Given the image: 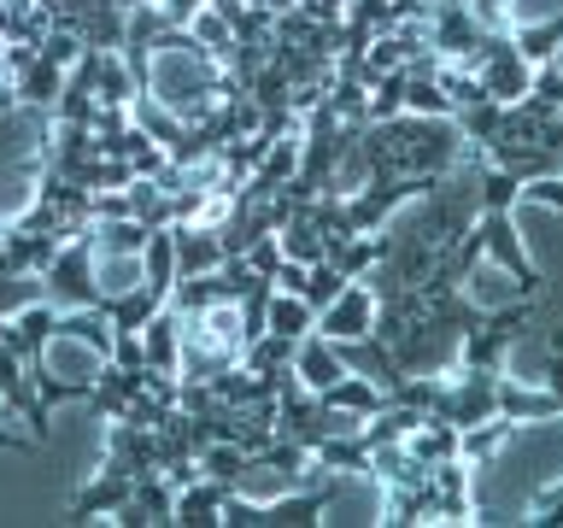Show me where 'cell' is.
I'll return each mask as SVG.
<instances>
[{
  "instance_id": "ac0fdd59",
  "label": "cell",
  "mask_w": 563,
  "mask_h": 528,
  "mask_svg": "<svg viewBox=\"0 0 563 528\" xmlns=\"http://www.w3.org/2000/svg\"><path fill=\"white\" fill-rule=\"evenodd\" d=\"M206 7H211V0H158V12H165V24H170V30H188Z\"/></svg>"
},
{
  "instance_id": "6da1fadb",
  "label": "cell",
  "mask_w": 563,
  "mask_h": 528,
  "mask_svg": "<svg viewBox=\"0 0 563 528\" xmlns=\"http://www.w3.org/2000/svg\"><path fill=\"white\" fill-rule=\"evenodd\" d=\"M100 258H95V235H70L59 253H53V264L42 271V282H47V299L59 311H100L106 306V288H100Z\"/></svg>"
},
{
  "instance_id": "8fae6325",
  "label": "cell",
  "mask_w": 563,
  "mask_h": 528,
  "mask_svg": "<svg viewBox=\"0 0 563 528\" xmlns=\"http://www.w3.org/2000/svg\"><path fill=\"white\" fill-rule=\"evenodd\" d=\"M88 235H95V258H141L153 229L141 218H95V223H88Z\"/></svg>"
},
{
  "instance_id": "ba28073f",
  "label": "cell",
  "mask_w": 563,
  "mask_h": 528,
  "mask_svg": "<svg viewBox=\"0 0 563 528\" xmlns=\"http://www.w3.org/2000/svg\"><path fill=\"white\" fill-rule=\"evenodd\" d=\"M141 359L153 370H165V376H183V311H176L170 299L153 311V323L141 329Z\"/></svg>"
},
{
  "instance_id": "9c48e42d",
  "label": "cell",
  "mask_w": 563,
  "mask_h": 528,
  "mask_svg": "<svg viewBox=\"0 0 563 528\" xmlns=\"http://www.w3.org/2000/svg\"><path fill=\"white\" fill-rule=\"evenodd\" d=\"M294 376L306 382L311 394H323V387H334V382L346 376V359L334 352V341H329V334H317V329H311L306 341L294 346Z\"/></svg>"
},
{
  "instance_id": "5b68a950",
  "label": "cell",
  "mask_w": 563,
  "mask_h": 528,
  "mask_svg": "<svg viewBox=\"0 0 563 528\" xmlns=\"http://www.w3.org/2000/svg\"><path fill=\"white\" fill-rule=\"evenodd\" d=\"M317 334H329V341H364V334H376V288L369 282H346L317 311Z\"/></svg>"
},
{
  "instance_id": "4fadbf2b",
  "label": "cell",
  "mask_w": 563,
  "mask_h": 528,
  "mask_svg": "<svg viewBox=\"0 0 563 528\" xmlns=\"http://www.w3.org/2000/svg\"><path fill=\"white\" fill-rule=\"evenodd\" d=\"M264 329H276V334H288V341H306V334L317 329V306L306 294H271V311H264Z\"/></svg>"
},
{
  "instance_id": "30bf717a",
  "label": "cell",
  "mask_w": 563,
  "mask_h": 528,
  "mask_svg": "<svg viewBox=\"0 0 563 528\" xmlns=\"http://www.w3.org/2000/svg\"><path fill=\"white\" fill-rule=\"evenodd\" d=\"M223 499H229V482H218V475H194V482L176 487V522L183 528L223 522Z\"/></svg>"
},
{
  "instance_id": "2e32d148",
  "label": "cell",
  "mask_w": 563,
  "mask_h": 528,
  "mask_svg": "<svg viewBox=\"0 0 563 528\" xmlns=\"http://www.w3.org/2000/svg\"><path fill=\"white\" fill-rule=\"evenodd\" d=\"M528 522H534V528H563V482L540 493V499H534V517H528Z\"/></svg>"
},
{
  "instance_id": "9a60e30c",
  "label": "cell",
  "mask_w": 563,
  "mask_h": 528,
  "mask_svg": "<svg viewBox=\"0 0 563 528\" xmlns=\"http://www.w3.org/2000/svg\"><path fill=\"white\" fill-rule=\"evenodd\" d=\"M341 288H346V276L334 271L329 258H317V264H311V276H306V299H311L317 311H323V306H329V299L341 294Z\"/></svg>"
},
{
  "instance_id": "8992f818",
  "label": "cell",
  "mask_w": 563,
  "mask_h": 528,
  "mask_svg": "<svg viewBox=\"0 0 563 528\" xmlns=\"http://www.w3.org/2000/svg\"><path fill=\"white\" fill-rule=\"evenodd\" d=\"M0 411L24 417L30 422V440H35V447H47V399L35 394L24 359H18L7 341H0Z\"/></svg>"
},
{
  "instance_id": "7402d4cb",
  "label": "cell",
  "mask_w": 563,
  "mask_h": 528,
  "mask_svg": "<svg viewBox=\"0 0 563 528\" xmlns=\"http://www.w3.org/2000/svg\"><path fill=\"white\" fill-rule=\"evenodd\" d=\"M0 452H42V447H35V440H18V435L0 429Z\"/></svg>"
},
{
  "instance_id": "5bb4252c",
  "label": "cell",
  "mask_w": 563,
  "mask_h": 528,
  "mask_svg": "<svg viewBox=\"0 0 563 528\" xmlns=\"http://www.w3.org/2000/svg\"><path fill=\"white\" fill-rule=\"evenodd\" d=\"M517 106H522V112H534V118H563V70L552 59L534 65V82H528V95Z\"/></svg>"
},
{
  "instance_id": "e0dca14e",
  "label": "cell",
  "mask_w": 563,
  "mask_h": 528,
  "mask_svg": "<svg viewBox=\"0 0 563 528\" xmlns=\"http://www.w3.org/2000/svg\"><path fill=\"white\" fill-rule=\"evenodd\" d=\"M294 12H306L311 24H346V12H352V0H299Z\"/></svg>"
},
{
  "instance_id": "603a6c76",
  "label": "cell",
  "mask_w": 563,
  "mask_h": 528,
  "mask_svg": "<svg viewBox=\"0 0 563 528\" xmlns=\"http://www.w3.org/2000/svg\"><path fill=\"white\" fill-rule=\"evenodd\" d=\"M246 7H258V12H271V0H246ZM276 18V12H271Z\"/></svg>"
},
{
  "instance_id": "3957f363",
  "label": "cell",
  "mask_w": 563,
  "mask_h": 528,
  "mask_svg": "<svg viewBox=\"0 0 563 528\" xmlns=\"http://www.w3.org/2000/svg\"><path fill=\"white\" fill-rule=\"evenodd\" d=\"M470 235H475V246H482V258H493L505 276H517L522 299H540V294H545V276H540L534 264H528V253H522L517 211H505V206H482V211H475V223H470Z\"/></svg>"
},
{
  "instance_id": "7a4b0ae2",
  "label": "cell",
  "mask_w": 563,
  "mask_h": 528,
  "mask_svg": "<svg viewBox=\"0 0 563 528\" xmlns=\"http://www.w3.org/2000/svg\"><path fill=\"white\" fill-rule=\"evenodd\" d=\"M329 499H334V482H306L299 493H282V499H271V505H253V499H241V493L229 487L223 522L229 528H311V522H323Z\"/></svg>"
},
{
  "instance_id": "7c38bea8",
  "label": "cell",
  "mask_w": 563,
  "mask_h": 528,
  "mask_svg": "<svg viewBox=\"0 0 563 528\" xmlns=\"http://www.w3.org/2000/svg\"><path fill=\"white\" fill-rule=\"evenodd\" d=\"M499 417H510L522 429V422H545V417H563V405L545 394V387H517L510 376H499Z\"/></svg>"
},
{
  "instance_id": "cb8c5ba5",
  "label": "cell",
  "mask_w": 563,
  "mask_h": 528,
  "mask_svg": "<svg viewBox=\"0 0 563 528\" xmlns=\"http://www.w3.org/2000/svg\"><path fill=\"white\" fill-rule=\"evenodd\" d=\"M552 346H558V352H563V323H558V329H552Z\"/></svg>"
},
{
  "instance_id": "277c9868",
  "label": "cell",
  "mask_w": 563,
  "mask_h": 528,
  "mask_svg": "<svg viewBox=\"0 0 563 528\" xmlns=\"http://www.w3.org/2000/svg\"><path fill=\"white\" fill-rule=\"evenodd\" d=\"M475 82L487 88V100H499V106H517L528 95V82H534V65H528V53L517 47V35L499 30L487 42V53L475 59Z\"/></svg>"
},
{
  "instance_id": "ffe728a7",
  "label": "cell",
  "mask_w": 563,
  "mask_h": 528,
  "mask_svg": "<svg viewBox=\"0 0 563 528\" xmlns=\"http://www.w3.org/2000/svg\"><path fill=\"white\" fill-rule=\"evenodd\" d=\"M522 194H534L540 206H552V211H563V176H540V183H528Z\"/></svg>"
},
{
  "instance_id": "52a82bcc",
  "label": "cell",
  "mask_w": 563,
  "mask_h": 528,
  "mask_svg": "<svg viewBox=\"0 0 563 528\" xmlns=\"http://www.w3.org/2000/svg\"><path fill=\"white\" fill-rule=\"evenodd\" d=\"M135 482H141V475L106 464V470L95 475V482H88V487L77 493V499H70V522H95V517L123 522V510L135 505Z\"/></svg>"
},
{
  "instance_id": "d6986e66",
  "label": "cell",
  "mask_w": 563,
  "mask_h": 528,
  "mask_svg": "<svg viewBox=\"0 0 563 528\" xmlns=\"http://www.w3.org/2000/svg\"><path fill=\"white\" fill-rule=\"evenodd\" d=\"M306 276H311V264H299V258H282L276 264V288L282 294H306Z\"/></svg>"
},
{
  "instance_id": "44dd1931",
  "label": "cell",
  "mask_w": 563,
  "mask_h": 528,
  "mask_svg": "<svg viewBox=\"0 0 563 528\" xmlns=\"http://www.w3.org/2000/svg\"><path fill=\"white\" fill-rule=\"evenodd\" d=\"M540 387L563 405V352H558V346H552V359H545V382H540Z\"/></svg>"
}]
</instances>
